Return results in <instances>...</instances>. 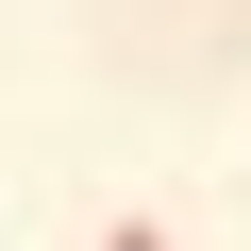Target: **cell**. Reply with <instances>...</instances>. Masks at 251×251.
Instances as JSON below:
<instances>
[{
  "label": "cell",
  "instance_id": "cell-1",
  "mask_svg": "<svg viewBox=\"0 0 251 251\" xmlns=\"http://www.w3.org/2000/svg\"><path fill=\"white\" fill-rule=\"evenodd\" d=\"M100 251H168V218H117V234H100Z\"/></svg>",
  "mask_w": 251,
  "mask_h": 251
}]
</instances>
